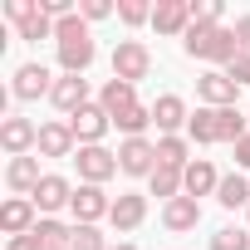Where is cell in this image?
I'll return each instance as SVG.
<instances>
[{"instance_id":"6da1fadb","label":"cell","mask_w":250,"mask_h":250,"mask_svg":"<svg viewBox=\"0 0 250 250\" xmlns=\"http://www.w3.org/2000/svg\"><path fill=\"white\" fill-rule=\"evenodd\" d=\"M182 49H187L191 59L230 64V59L240 54V40H235V30H226V25H191V30L182 35Z\"/></svg>"},{"instance_id":"7a4b0ae2","label":"cell","mask_w":250,"mask_h":250,"mask_svg":"<svg viewBox=\"0 0 250 250\" xmlns=\"http://www.w3.org/2000/svg\"><path fill=\"white\" fill-rule=\"evenodd\" d=\"M147 74H152V54H147L143 40H123V44L113 49V79L138 83V79H147Z\"/></svg>"},{"instance_id":"3957f363","label":"cell","mask_w":250,"mask_h":250,"mask_svg":"<svg viewBox=\"0 0 250 250\" xmlns=\"http://www.w3.org/2000/svg\"><path fill=\"white\" fill-rule=\"evenodd\" d=\"M118 172H128V177H152V172H157V143L128 138V143L118 147Z\"/></svg>"},{"instance_id":"277c9868","label":"cell","mask_w":250,"mask_h":250,"mask_svg":"<svg viewBox=\"0 0 250 250\" xmlns=\"http://www.w3.org/2000/svg\"><path fill=\"white\" fill-rule=\"evenodd\" d=\"M64 123H69V133H74L83 147H98V138L113 128V118L103 113V103H88V108H79V113H74V118H64Z\"/></svg>"},{"instance_id":"5b68a950","label":"cell","mask_w":250,"mask_h":250,"mask_svg":"<svg viewBox=\"0 0 250 250\" xmlns=\"http://www.w3.org/2000/svg\"><path fill=\"white\" fill-rule=\"evenodd\" d=\"M74 162H79V177H83L88 187H103V182L118 172V152H108V147H79Z\"/></svg>"},{"instance_id":"8992f818","label":"cell","mask_w":250,"mask_h":250,"mask_svg":"<svg viewBox=\"0 0 250 250\" xmlns=\"http://www.w3.org/2000/svg\"><path fill=\"white\" fill-rule=\"evenodd\" d=\"M0 147L10 157H30V147H40V128L30 118H5L0 123Z\"/></svg>"},{"instance_id":"52a82bcc","label":"cell","mask_w":250,"mask_h":250,"mask_svg":"<svg viewBox=\"0 0 250 250\" xmlns=\"http://www.w3.org/2000/svg\"><path fill=\"white\" fill-rule=\"evenodd\" d=\"M235 79L226 74V69H211V74H201L196 79V93L206 98V108H235Z\"/></svg>"},{"instance_id":"ba28073f","label":"cell","mask_w":250,"mask_h":250,"mask_svg":"<svg viewBox=\"0 0 250 250\" xmlns=\"http://www.w3.org/2000/svg\"><path fill=\"white\" fill-rule=\"evenodd\" d=\"M69 211H74V221H79V226H93V221H103V216L113 211V201L103 196V187H88V182H83V187L74 191Z\"/></svg>"},{"instance_id":"9c48e42d","label":"cell","mask_w":250,"mask_h":250,"mask_svg":"<svg viewBox=\"0 0 250 250\" xmlns=\"http://www.w3.org/2000/svg\"><path fill=\"white\" fill-rule=\"evenodd\" d=\"M152 25H157V35H187L191 30V0H157Z\"/></svg>"},{"instance_id":"30bf717a","label":"cell","mask_w":250,"mask_h":250,"mask_svg":"<svg viewBox=\"0 0 250 250\" xmlns=\"http://www.w3.org/2000/svg\"><path fill=\"white\" fill-rule=\"evenodd\" d=\"M49 98H54L59 113L74 118L79 108H88V79H83V74H64V79H54V93H49Z\"/></svg>"},{"instance_id":"8fae6325","label":"cell","mask_w":250,"mask_h":250,"mask_svg":"<svg viewBox=\"0 0 250 250\" xmlns=\"http://www.w3.org/2000/svg\"><path fill=\"white\" fill-rule=\"evenodd\" d=\"M93 35L83 30V35H69V40H59V64H64V74H83L88 64H93Z\"/></svg>"},{"instance_id":"7c38bea8","label":"cell","mask_w":250,"mask_h":250,"mask_svg":"<svg viewBox=\"0 0 250 250\" xmlns=\"http://www.w3.org/2000/svg\"><path fill=\"white\" fill-rule=\"evenodd\" d=\"M44 93H54L49 69H44V64H20V69H15V98L35 103V98H44Z\"/></svg>"},{"instance_id":"4fadbf2b","label":"cell","mask_w":250,"mask_h":250,"mask_svg":"<svg viewBox=\"0 0 250 250\" xmlns=\"http://www.w3.org/2000/svg\"><path fill=\"white\" fill-rule=\"evenodd\" d=\"M152 123L162 128V138H177V128H187L191 113H187V103H182L177 93H162V98L152 103Z\"/></svg>"},{"instance_id":"5bb4252c","label":"cell","mask_w":250,"mask_h":250,"mask_svg":"<svg viewBox=\"0 0 250 250\" xmlns=\"http://www.w3.org/2000/svg\"><path fill=\"white\" fill-rule=\"evenodd\" d=\"M35 211H40V206H35L30 196H10L5 206H0V226H5L10 235H30V230L40 226V221H35Z\"/></svg>"},{"instance_id":"9a60e30c","label":"cell","mask_w":250,"mask_h":250,"mask_svg":"<svg viewBox=\"0 0 250 250\" xmlns=\"http://www.w3.org/2000/svg\"><path fill=\"white\" fill-rule=\"evenodd\" d=\"M5 182H10V191L15 196H35L40 191V157H10V167H5Z\"/></svg>"},{"instance_id":"2e32d148","label":"cell","mask_w":250,"mask_h":250,"mask_svg":"<svg viewBox=\"0 0 250 250\" xmlns=\"http://www.w3.org/2000/svg\"><path fill=\"white\" fill-rule=\"evenodd\" d=\"M108 221H113L118 230H138V226L147 221V196H138V191H123V196L113 201Z\"/></svg>"},{"instance_id":"e0dca14e","label":"cell","mask_w":250,"mask_h":250,"mask_svg":"<svg viewBox=\"0 0 250 250\" xmlns=\"http://www.w3.org/2000/svg\"><path fill=\"white\" fill-rule=\"evenodd\" d=\"M196 221H201V201L196 196H177V201L162 206V226L167 230H196Z\"/></svg>"},{"instance_id":"ac0fdd59","label":"cell","mask_w":250,"mask_h":250,"mask_svg":"<svg viewBox=\"0 0 250 250\" xmlns=\"http://www.w3.org/2000/svg\"><path fill=\"white\" fill-rule=\"evenodd\" d=\"M98 103H103V113H108V118L128 113V108H138V83H123V79H108V83H103V93H98Z\"/></svg>"},{"instance_id":"d6986e66","label":"cell","mask_w":250,"mask_h":250,"mask_svg":"<svg viewBox=\"0 0 250 250\" xmlns=\"http://www.w3.org/2000/svg\"><path fill=\"white\" fill-rule=\"evenodd\" d=\"M74 133H69V123H44L40 128V157H74Z\"/></svg>"},{"instance_id":"ffe728a7","label":"cell","mask_w":250,"mask_h":250,"mask_svg":"<svg viewBox=\"0 0 250 250\" xmlns=\"http://www.w3.org/2000/svg\"><path fill=\"white\" fill-rule=\"evenodd\" d=\"M182 187H187V196H211V191L221 187V177H216V167H211L206 157H196V162H187Z\"/></svg>"},{"instance_id":"44dd1931","label":"cell","mask_w":250,"mask_h":250,"mask_svg":"<svg viewBox=\"0 0 250 250\" xmlns=\"http://www.w3.org/2000/svg\"><path fill=\"white\" fill-rule=\"evenodd\" d=\"M30 201H35L40 211H59V206H69V201H74V187H69L64 177H44V182H40V191H35Z\"/></svg>"},{"instance_id":"7402d4cb","label":"cell","mask_w":250,"mask_h":250,"mask_svg":"<svg viewBox=\"0 0 250 250\" xmlns=\"http://www.w3.org/2000/svg\"><path fill=\"white\" fill-rule=\"evenodd\" d=\"M147 187H152V196H162V201L187 196V187H182V167H162V162H157V172L147 177Z\"/></svg>"},{"instance_id":"603a6c76","label":"cell","mask_w":250,"mask_h":250,"mask_svg":"<svg viewBox=\"0 0 250 250\" xmlns=\"http://www.w3.org/2000/svg\"><path fill=\"white\" fill-rule=\"evenodd\" d=\"M187 138H191V143H201V147L221 143V128H216V108H196V113H191V123H187Z\"/></svg>"},{"instance_id":"cb8c5ba5","label":"cell","mask_w":250,"mask_h":250,"mask_svg":"<svg viewBox=\"0 0 250 250\" xmlns=\"http://www.w3.org/2000/svg\"><path fill=\"white\" fill-rule=\"evenodd\" d=\"M216 201H221L226 211H235V206H250V182H245L240 172L221 177V187H216Z\"/></svg>"},{"instance_id":"d4e9b609","label":"cell","mask_w":250,"mask_h":250,"mask_svg":"<svg viewBox=\"0 0 250 250\" xmlns=\"http://www.w3.org/2000/svg\"><path fill=\"white\" fill-rule=\"evenodd\" d=\"M216 128H221V143H240V138H250V128H245V113L240 108H216Z\"/></svg>"},{"instance_id":"484cf974","label":"cell","mask_w":250,"mask_h":250,"mask_svg":"<svg viewBox=\"0 0 250 250\" xmlns=\"http://www.w3.org/2000/svg\"><path fill=\"white\" fill-rule=\"evenodd\" d=\"M35 235L44 240V250H69V245H74V230H69V226H59L54 216H44V221L35 226Z\"/></svg>"},{"instance_id":"4316f807","label":"cell","mask_w":250,"mask_h":250,"mask_svg":"<svg viewBox=\"0 0 250 250\" xmlns=\"http://www.w3.org/2000/svg\"><path fill=\"white\" fill-rule=\"evenodd\" d=\"M147 123H152V108H128V113H118L113 118V128H123V133H128V138H143V128H147Z\"/></svg>"},{"instance_id":"83f0119b","label":"cell","mask_w":250,"mask_h":250,"mask_svg":"<svg viewBox=\"0 0 250 250\" xmlns=\"http://www.w3.org/2000/svg\"><path fill=\"white\" fill-rule=\"evenodd\" d=\"M15 35H20V40H35V44H40V40H54V20H49L44 10H35L25 25H15Z\"/></svg>"},{"instance_id":"f1b7e54d","label":"cell","mask_w":250,"mask_h":250,"mask_svg":"<svg viewBox=\"0 0 250 250\" xmlns=\"http://www.w3.org/2000/svg\"><path fill=\"white\" fill-rule=\"evenodd\" d=\"M157 162L187 172V138H157Z\"/></svg>"},{"instance_id":"f546056e","label":"cell","mask_w":250,"mask_h":250,"mask_svg":"<svg viewBox=\"0 0 250 250\" xmlns=\"http://www.w3.org/2000/svg\"><path fill=\"white\" fill-rule=\"evenodd\" d=\"M211 250H250V235L235 230V226H221V230L211 235Z\"/></svg>"},{"instance_id":"4dcf8cb0","label":"cell","mask_w":250,"mask_h":250,"mask_svg":"<svg viewBox=\"0 0 250 250\" xmlns=\"http://www.w3.org/2000/svg\"><path fill=\"white\" fill-rule=\"evenodd\" d=\"M118 20L123 25H143V20H152V5L147 0H118Z\"/></svg>"},{"instance_id":"1f68e13d","label":"cell","mask_w":250,"mask_h":250,"mask_svg":"<svg viewBox=\"0 0 250 250\" xmlns=\"http://www.w3.org/2000/svg\"><path fill=\"white\" fill-rule=\"evenodd\" d=\"M69 250H108V245H103V230L98 226H74V245Z\"/></svg>"},{"instance_id":"d6a6232c","label":"cell","mask_w":250,"mask_h":250,"mask_svg":"<svg viewBox=\"0 0 250 250\" xmlns=\"http://www.w3.org/2000/svg\"><path fill=\"white\" fill-rule=\"evenodd\" d=\"M191 25H221V0H191Z\"/></svg>"},{"instance_id":"836d02e7","label":"cell","mask_w":250,"mask_h":250,"mask_svg":"<svg viewBox=\"0 0 250 250\" xmlns=\"http://www.w3.org/2000/svg\"><path fill=\"white\" fill-rule=\"evenodd\" d=\"M35 10H40V0H5V15H10L15 25H25Z\"/></svg>"},{"instance_id":"e575fe53","label":"cell","mask_w":250,"mask_h":250,"mask_svg":"<svg viewBox=\"0 0 250 250\" xmlns=\"http://www.w3.org/2000/svg\"><path fill=\"white\" fill-rule=\"evenodd\" d=\"M79 15L83 20H108L113 15V0H79Z\"/></svg>"},{"instance_id":"d590c367","label":"cell","mask_w":250,"mask_h":250,"mask_svg":"<svg viewBox=\"0 0 250 250\" xmlns=\"http://www.w3.org/2000/svg\"><path fill=\"white\" fill-rule=\"evenodd\" d=\"M226 74H230V79H235V83H250V54H245V49H240V54H235V59H230V64H226Z\"/></svg>"},{"instance_id":"8d00e7d4","label":"cell","mask_w":250,"mask_h":250,"mask_svg":"<svg viewBox=\"0 0 250 250\" xmlns=\"http://www.w3.org/2000/svg\"><path fill=\"white\" fill-rule=\"evenodd\" d=\"M10 250H44V240L30 230V235H10Z\"/></svg>"},{"instance_id":"74e56055","label":"cell","mask_w":250,"mask_h":250,"mask_svg":"<svg viewBox=\"0 0 250 250\" xmlns=\"http://www.w3.org/2000/svg\"><path fill=\"white\" fill-rule=\"evenodd\" d=\"M235 40H240V49L250 54V15H240V20H235Z\"/></svg>"},{"instance_id":"f35d334b","label":"cell","mask_w":250,"mask_h":250,"mask_svg":"<svg viewBox=\"0 0 250 250\" xmlns=\"http://www.w3.org/2000/svg\"><path fill=\"white\" fill-rule=\"evenodd\" d=\"M235 167H250V138L235 143Z\"/></svg>"},{"instance_id":"ab89813d","label":"cell","mask_w":250,"mask_h":250,"mask_svg":"<svg viewBox=\"0 0 250 250\" xmlns=\"http://www.w3.org/2000/svg\"><path fill=\"white\" fill-rule=\"evenodd\" d=\"M113 250H138V245H113Z\"/></svg>"},{"instance_id":"60d3db41","label":"cell","mask_w":250,"mask_h":250,"mask_svg":"<svg viewBox=\"0 0 250 250\" xmlns=\"http://www.w3.org/2000/svg\"><path fill=\"white\" fill-rule=\"evenodd\" d=\"M245 216H250V206H245Z\"/></svg>"}]
</instances>
